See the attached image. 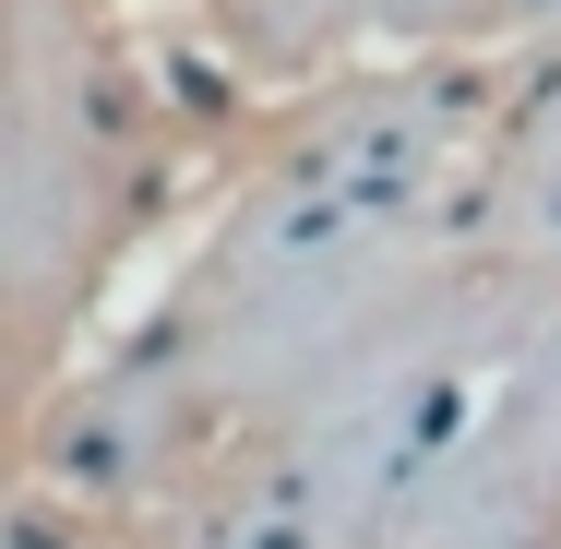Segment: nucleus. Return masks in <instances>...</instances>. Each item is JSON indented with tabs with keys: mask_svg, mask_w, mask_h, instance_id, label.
I'll return each mask as SVG.
<instances>
[{
	"mask_svg": "<svg viewBox=\"0 0 561 549\" xmlns=\"http://www.w3.org/2000/svg\"><path fill=\"white\" fill-rule=\"evenodd\" d=\"M48 478H60V490H119V478H131V431H108V419L60 431L48 442Z\"/></svg>",
	"mask_w": 561,
	"mask_h": 549,
	"instance_id": "1",
	"label": "nucleus"
},
{
	"mask_svg": "<svg viewBox=\"0 0 561 549\" xmlns=\"http://www.w3.org/2000/svg\"><path fill=\"white\" fill-rule=\"evenodd\" d=\"M0 549H72L60 526H0Z\"/></svg>",
	"mask_w": 561,
	"mask_h": 549,
	"instance_id": "2",
	"label": "nucleus"
}]
</instances>
